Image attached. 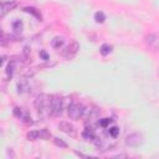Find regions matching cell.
<instances>
[{"label":"cell","instance_id":"2","mask_svg":"<svg viewBox=\"0 0 159 159\" xmlns=\"http://www.w3.org/2000/svg\"><path fill=\"white\" fill-rule=\"evenodd\" d=\"M84 113V107L82 103H80L78 101H71V103L67 107V114L71 119L73 120H78L80 118L83 117Z\"/></svg>","mask_w":159,"mask_h":159},{"label":"cell","instance_id":"18","mask_svg":"<svg viewBox=\"0 0 159 159\" xmlns=\"http://www.w3.org/2000/svg\"><path fill=\"white\" fill-rule=\"evenodd\" d=\"M53 143H55L57 147H61V148H67V144H66L63 140H61L60 138H53Z\"/></svg>","mask_w":159,"mask_h":159},{"label":"cell","instance_id":"14","mask_svg":"<svg viewBox=\"0 0 159 159\" xmlns=\"http://www.w3.org/2000/svg\"><path fill=\"white\" fill-rule=\"evenodd\" d=\"M62 45H63V39H62V37H56V39H53L52 46H53L55 48H60Z\"/></svg>","mask_w":159,"mask_h":159},{"label":"cell","instance_id":"12","mask_svg":"<svg viewBox=\"0 0 159 159\" xmlns=\"http://www.w3.org/2000/svg\"><path fill=\"white\" fill-rule=\"evenodd\" d=\"M111 51H112V46H111V45H107V43L102 45V46H101V50H99V52H101L103 56L108 55Z\"/></svg>","mask_w":159,"mask_h":159},{"label":"cell","instance_id":"1","mask_svg":"<svg viewBox=\"0 0 159 159\" xmlns=\"http://www.w3.org/2000/svg\"><path fill=\"white\" fill-rule=\"evenodd\" d=\"M34 107L41 119H45L51 116V96L48 94H39L34 101Z\"/></svg>","mask_w":159,"mask_h":159},{"label":"cell","instance_id":"9","mask_svg":"<svg viewBox=\"0 0 159 159\" xmlns=\"http://www.w3.org/2000/svg\"><path fill=\"white\" fill-rule=\"evenodd\" d=\"M17 87H19V92H21V93L30 92V88H31L30 81L26 80V78H22V80H20V81L17 82Z\"/></svg>","mask_w":159,"mask_h":159},{"label":"cell","instance_id":"3","mask_svg":"<svg viewBox=\"0 0 159 159\" xmlns=\"http://www.w3.org/2000/svg\"><path fill=\"white\" fill-rule=\"evenodd\" d=\"M63 112V99L58 96H51V116L60 117Z\"/></svg>","mask_w":159,"mask_h":159},{"label":"cell","instance_id":"15","mask_svg":"<svg viewBox=\"0 0 159 159\" xmlns=\"http://www.w3.org/2000/svg\"><path fill=\"white\" fill-rule=\"evenodd\" d=\"M94 20H96L97 22H103V21L106 20V15H104L102 11H98V12L94 14Z\"/></svg>","mask_w":159,"mask_h":159},{"label":"cell","instance_id":"13","mask_svg":"<svg viewBox=\"0 0 159 159\" xmlns=\"http://www.w3.org/2000/svg\"><path fill=\"white\" fill-rule=\"evenodd\" d=\"M40 138V134L37 130H32V132H29L27 133V139L29 140H37Z\"/></svg>","mask_w":159,"mask_h":159},{"label":"cell","instance_id":"7","mask_svg":"<svg viewBox=\"0 0 159 159\" xmlns=\"http://www.w3.org/2000/svg\"><path fill=\"white\" fill-rule=\"evenodd\" d=\"M99 116V109L96 108V107H89V108H84V113H83V117L86 118V120L91 122V120H94L97 119Z\"/></svg>","mask_w":159,"mask_h":159},{"label":"cell","instance_id":"20","mask_svg":"<svg viewBox=\"0 0 159 159\" xmlns=\"http://www.w3.org/2000/svg\"><path fill=\"white\" fill-rule=\"evenodd\" d=\"M0 36H1V31H0Z\"/></svg>","mask_w":159,"mask_h":159},{"label":"cell","instance_id":"10","mask_svg":"<svg viewBox=\"0 0 159 159\" xmlns=\"http://www.w3.org/2000/svg\"><path fill=\"white\" fill-rule=\"evenodd\" d=\"M15 6H16V1L7 2V4H0V17H2L4 15H6L7 12H10Z\"/></svg>","mask_w":159,"mask_h":159},{"label":"cell","instance_id":"19","mask_svg":"<svg viewBox=\"0 0 159 159\" xmlns=\"http://www.w3.org/2000/svg\"><path fill=\"white\" fill-rule=\"evenodd\" d=\"M15 0H0V4H7V2H14Z\"/></svg>","mask_w":159,"mask_h":159},{"label":"cell","instance_id":"17","mask_svg":"<svg viewBox=\"0 0 159 159\" xmlns=\"http://www.w3.org/2000/svg\"><path fill=\"white\" fill-rule=\"evenodd\" d=\"M111 123H112V120H111L109 118H103V119H99V120H98V124H99L102 128H106V127H108Z\"/></svg>","mask_w":159,"mask_h":159},{"label":"cell","instance_id":"4","mask_svg":"<svg viewBox=\"0 0 159 159\" xmlns=\"http://www.w3.org/2000/svg\"><path fill=\"white\" fill-rule=\"evenodd\" d=\"M78 50H80V45H78L76 41H71V42L62 50L61 55H62L65 58L70 60V58H72V57L76 56V53L78 52Z\"/></svg>","mask_w":159,"mask_h":159},{"label":"cell","instance_id":"11","mask_svg":"<svg viewBox=\"0 0 159 159\" xmlns=\"http://www.w3.org/2000/svg\"><path fill=\"white\" fill-rule=\"evenodd\" d=\"M39 134H40V138H41V139H43V140H50V139L52 138L51 132H50V130H47V129H41V130L39 132Z\"/></svg>","mask_w":159,"mask_h":159},{"label":"cell","instance_id":"8","mask_svg":"<svg viewBox=\"0 0 159 159\" xmlns=\"http://www.w3.org/2000/svg\"><path fill=\"white\" fill-rule=\"evenodd\" d=\"M145 43L153 48V50H158V36L157 34H149L145 36Z\"/></svg>","mask_w":159,"mask_h":159},{"label":"cell","instance_id":"5","mask_svg":"<svg viewBox=\"0 0 159 159\" xmlns=\"http://www.w3.org/2000/svg\"><path fill=\"white\" fill-rule=\"evenodd\" d=\"M58 128H60V130H62L65 134H67V135H70V137H72V138H76V137H77V129H76V127H75L72 123H70V122H66V120L60 122V123H58Z\"/></svg>","mask_w":159,"mask_h":159},{"label":"cell","instance_id":"6","mask_svg":"<svg viewBox=\"0 0 159 159\" xmlns=\"http://www.w3.org/2000/svg\"><path fill=\"white\" fill-rule=\"evenodd\" d=\"M142 143H143V137L139 133H130L129 135L125 137V144L132 148H137L142 145Z\"/></svg>","mask_w":159,"mask_h":159},{"label":"cell","instance_id":"16","mask_svg":"<svg viewBox=\"0 0 159 159\" xmlns=\"http://www.w3.org/2000/svg\"><path fill=\"white\" fill-rule=\"evenodd\" d=\"M109 130H108V134L112 137V138H117V135H118V133H119V129L116 127V125H113V127H111V128H108Z\"/></svg>","mask_w":159,"mask_h":159}]
</instances>
